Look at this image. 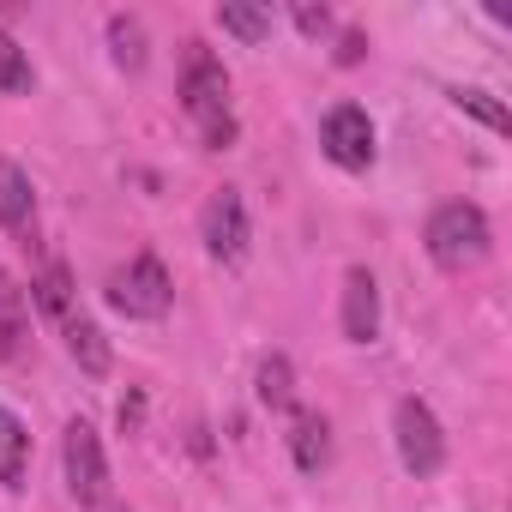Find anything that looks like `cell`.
I'll use <instances>...</instances> for the list:
<instances>
[{
    "label": "cell",
    "mask_w": 512,
    "mask_h": 512,
    "mask_svg": "<svg viewBox=\"0 0 512 512\" xmlns=\"http://www.w3.org/2000/svg\"><path fill=\"white\" fill-rule=\"evenodd\" d=\"M181 109L193 115L205 151H229L235 145V109H229V73L205 43H187L181 61Z\"/></svg>",
    "instance_id": "cell-1"
},
{
    "label": "cell",
    "mask_w": 512,
    "mask_h": 512,
    "mask_svg": "<svg viewBox=\"0 0 512 512\" xmlns=\"http://www.w3.org/2000/svg\"><path fill=\"white\" fill-rule=\"evenodd\" d=\"M422 241H428V260H434L440 272H470V266L488 260L494 229H488L482 205H470V199H446V205H434Z\"/></svg>",
    "instance_id": "cell-2"
},
{
    "label": "cell",
    "mask_w": 512,
    "mask_h": 512,
    "mask_svg": "<svg viewBox=\"0 0 512 512\" xmlns=\"http://www.w3.org/2000/svg\"><path fill=\"white\" fill-rule=\"evenodd\" d=\"M103 296H109V308L127 314V320H163V314L175 308V284H169V272H163L157 253H139V260L115 266L109 284H103Z\"/></svg>",
    "instance_id": "cell-3"
},
{
    "label": "cell",
    "mask_w": 512,
    "mask_h": 512,
    "mask_svg": "<svg viewBox=\"0 0 512 512\" xmlns=\"http://www.w3.org/2000/svg\"><path fill=\"white\" fill-rule=\"evenodd\" d=\"M61 470H67V494L79 506H103L109 500V458H103V434L73 416L67 434H61Z\"/></svg>",
    "instance_id": "cell-4"
},
{
    "label": "cell",
    "mask_w": 512,
    "mask_h": 512,
    "mask_svg": "<svg viewBox=\"0 0 512 512\" xmlns=\"http://www.w3.org/2000/svg\"><path fill=\"white\" fill-rule=\"evenodd\" d=\"M392 440H398V464L410 476H434L446 464V434H440V416L422 404V398H398L392 410Z\"/></svg>",
    "instance_id": "cell-5"
},
{
    "label": "cell",
    "mask_w": 512,
    "mask_h": 512,
    "mask_svg": "<svg viewBox=\"0 0 512 512\" xmlns=\"http://www.w3.org/2000/svg\"><path fill=\"white\" fill-rule=\"evenodd\" d=\"M247 205H241V193L235 187H217L211 199H205V211H199V241H205V253L217 266H241V253H247Z\"/></svg>",
    "instance_id": "cell-6"
},
{
    "label": "cell",
    "mask_w": 512,
    "mask_h": 512,
    "mask_svg": "<svg viewBox=\"0 0 512 512\" xmlns=\"http://www.w3.org/2000/svg\"><path fill=\"white\" fill-rule=\"evenodd\" d=\"M320 151H326L338 169L362 175V169L374 163V121H368V109H362V103H338V109L320 121Z\"/></svg>",
    "instance_id": "cell-7"
},
{
    "label": "cell",
    "mask_w": 512,
    "mask_h": 512,
    "mask_svg": "<svg viewBox=\"0 0 512 512\" xmlns=\"http://www.w3.org/2000/svg\"><path fill=\"white\" fill-rule=\"evenodd\" d=\"M0 229L25 247L37 241V187L13 157H0Z\"/></svg>",
    "instance_id": "cell-8"
},
{
    "label": "cell",
    "mask_w": 512,
    "mask_h": 512,
    "mask_svg": "<svg viewBox=\"0 0 512 512\" xmlns=\"http://www.w3.org/2000/svg\"><path fill=\"white\" fill-rule=\"evenodd\" d=\"M344 338L350 344H374L380 338V284H374V272L368 266H350L344 272Z\"/></svg>",
    "instance_id": "cell-9"
},
{
    "label": "cell",
    "mask_w": 512,
    "mask_h": 512,
    "mask_svg": "<svg viewBox=\"0 0 512 512\" xmlns=\"http://www.w3.org/2000/svg\"><path fill=\"white\" fill-rule=\"evenodd\" d=\"M31 350V290L0 266V362H25Z\"/></svg>",
    "instance_id": "cell-10"
},
{
    "label": "cell",
    "mask_w": 512,
    "mask_h": 512,
    "mask_svg": "<svg viewBox=\"0 0 512 512\" xmlns=\"http://www.w3.org/2000/svg\"><path fill=\"white\" fill-rule=\"evenodd\" d=\"M284 440H290V458H296L302 476H320L332 464V422L320 410H290V434Z\"/></svg>",
    "instance_id": "cell-11"
},
{
    "label": "cell",
    "mask_w": 512,
    "mask_h": 512,
    "mask_svg": "<svg viewBox=\"0 0 512 512\" xmlns=\"http://www.w3.org/2000/svg\"><path fill=\"white\" fill-rule=\"evenodd\" d=\"M61 332H67V356L79 362V374L85 380H103L109 374V338H103V326L85 320V314H67Z\"/></svg>",
    "instance_id": "cell-12"
},
{
    "label": "cell",
    "mask_w": 512,
    "mask_h": 512,
    "mask_svg": "<svg viewBox=\"0 0 512 512\" xmlns=\"http://www.w3.org/2000/svg\"><path fill=\"white\" fill-rule=\"evenodd\" d=\"M25 464H31V428L0 404V488H25Z\"/></svg>",
    "instance_id": "cell-13"
},
{
    "label": "cell",
    "mask_w": 512,
    "mask_h": 512,
    "mask_svg": "<svg viewBox=\"0 0 512 512\" xmlns=\"http://www.w3.org/2000/svg\"><path fill=\"white\" fill-rule=\"evenodd\" d=\"M109 61L121 67V73H145V61H151V49H145V25L133 19V13H109Z\"/></svg>",
    "instance_id": "cell-14"
},
{
    "label": "cell",
    "mask_w": 512,
    "mask_h": 512,
    "mask_svg": "<svg viewBox=\"0 0 512 512\" xmlns=\"http://www.w3.org/2000/svg\"><path fill=\"white\" fill-rule=\"evenodd\" d=\"M217 25L235 37V43H247V49H260L266 37H272V7H247V0H223V7H217Z\"/></svg>",
    "instance_id": "cell-15"
},
{
    "label": "cell",
    "mask_w": 512,
    "mask_h": 512,
    "mask_svg": "<svg viewBox=\"0 0 512 512\" xmlns=\"http://www.w3.org/2000/svg\"><path fill=\"white\" fill-rule=\"evenodd\" d=\"M253 392H260L266 410H296V368H290V356H266L260 374H253Z\"/></svg>",
    "instance_id": "cell-16"
},
{
    "label": "cell",
    "mask_w": 512,
    "mask_h": 512,
    "mask_svg": "<svg viewBox=\"0 0 512 512\" xmlns=\"http://www.w3.org/2000/svg\"><path fill=\"white\" fill-rule=\"evenodd\" d=\"M31 308H43L49 320H67V314H73V278H67L61 260H49V266L37 272V284H31Z\"/></svg>",
    "instance_id": "cell-17"
},
{
    "label": "cell",
    "mask_w": 512,
    "mask_h": 512,
    "mask_svg": "<svg viewBox=\"0 0 512 512\" xmlns=\"http://www.w3.org/2000/svg\"><path fill=\"white\" fill-rule=\"evenodd\" d=\"M37 85V73H31V55L0 31V97H25Z\"/></svg>",
    "instance_id": "cell-18"
},
{
    "label": "cell",
    "mask_w": 512,
    "mask_h": 512,
    "mask_svg": "<svg viewBox=\"0 0 512 512\" xmlns=\"http://www.w3.org/2000/svg\"><path fill=\"white\" fill-rule=\"evenodd\" d=\"M452 103H458L464 115H476V121H482L488 133H506V127H512V115H506V103H494V97H488V91H476V85H470V91L458 85V91H452Z\"/></svg>",
    "instance_id": "cell-19"
},
{
    "label": "cell",
    "mask_w": 512,
    "mask_h": 512,
    "mask_svg": "<svg viewBox=\"0 0 512 512\" xmlns=\"http://www.w3.org/2000/svg\"><path fill=\"white\" fill-rule=\"evenodd\" d=\"M290 19H296V31H302V37H326V31H332V13H326V7H314V0H296Z\"/></svg>",
    "instance_id": "cell-20"
},
{
    "label": "cell",
    "mask_w": 512,
    "mask_h": 512,
    "mask_svg": "<svg viewBox=\"0 0 512 512\" xmlns=\"http://www.w3.org/2000/svg\"><path fill=\"white\" fill-rule=\"evenodd\" d=\"M368 55V37L362 31H344V43H338V67H356Z\"/></svg>",
    "instance_id": "cell-21"
},
{
    "label": "cell",
    "mask_w": 512,
    "mask_h": 512,
    "mask_svg": "<svg viewBox=\"0 0 512 512\" xmlns=\"http://www.w3.org/2000/svg\"><path fill=\"white\" fill-rule=\"evenodd\" d=\"M139 416H145V398L133 392V398H121V434H133L139 428Z\"/></svg>",
    "instance_id": "cell-22"
}]
</instances>
